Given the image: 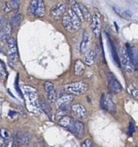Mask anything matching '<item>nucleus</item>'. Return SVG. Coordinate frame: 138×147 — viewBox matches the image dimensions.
<instances>
[{
    "mask_svg": "<svg viewBox=\"0 0 138 147\" xmlns=\"http://www.w3.org/2000/svg\"><path fill=\"white\" fill-rule=\"evenodd\" d=\"M89 86L85 82L79 81L68 83L63 86V89L68 95L80 96L87 91Z\"/></svg>",
    "mask_w": 138,
    "mask_h": 147,
    "instance_id": "nucleus-1",
    "label": "nucleus"
},
{
    "mask_svg": "<svg viewBox=\"0 0 138 147\" xmlns=\"http://www.w3.org/2000/svg\"><path fill=\"white\" fill-rule=\"evenodd\" d=\"M84 128L85 127L83 123L71 118V119H70V122H69L68 125L66 129H67L69 131L71 132L77 139H80L84 136Z\"/></svg>",
    "mask_w": 138,
    "mask_h": 147,
    "instance_id": "nucleus-2",
    "label": "nucleus"
},
{
    "mask_svg": "<svg viewBox=\"0 0 138 147\" xmlns=\"http://www.w3.org/2000/svg\"><path fill=\"white\" fill-rule=\"evenodd\" d=\"M101 107L104 110L108 111L112 114L116 113V106L112 99V96L109 93L103 94L101 97Z\"/></svg>",
    "mask_w": 138,
    "mask_h": 147,
    "instance_id": "nucleus-3",
    "label": "nucleus"
},
{
    "mask_svg": "<svg viewBox=\"0 0 138 147\" xmlns=\"http://www.w3.org/2000/svg\"><path fill=\"white\" fill-rule=\"evenodd\" d=\"M119 55H120V65H122V67L126 72L130 73L132 70V65L129 60V55L127 54L126 48L122 47L119 49Z\"/></svg>",
    "mask_w": 138,
    "mask_h": 147,
    "instance_id": "nucleus-4",
    "label": "nucleus"
},
{
    "mask_svg": "<svg viewBox=\"0 0 138 147\" xmlns=\"http://www.w3.org/2000/svg\"><path fill=\"white\" fill-rule=\"evenodd\" d=\"M108 85H109V90L111 93L114 94H118L122 90V85L120 84L117 79L116 78L114 74L109 73L107 76Z\"/></svg>",
    "mask_w": 138,
    "mask_h": 147,
    "instance_id": "nucleus-5",
    "label": "nucleus"
},
{
    "mask_svg": "<svg viewBox=\"0 0 138 147\" xmlns=\"http://www.w3.org/2000/svg\"><path fill=\"white\" fill-rule=\"evenodd\" d=\"M7 51H8L9 58L13 61L18 60V51H17V42L14 37H10L7 41Z\"/></svg>",
    "mask_w": 138,
    "mask_h": 147,
    "instance_id": "nucleus-6",
    "label": "nucleus"
},
{
    "mask_svg": "<svg viewBox=\"0 0 138 147\" xmlns=\"http://www.w3.org/2000/svg\"><path fill=\"white\" fill-rule=\"evenodd\" d=\"M91 30L94 35L96 37L100 36L101 33V20L100 14L98 12L93 14V17H91Z\"/></svg>",
    "mask_w": 138,
    "mask_h": 147,
    "instance_id": "nucleus-7",
    "label": "nucleus"
},
{
    "mask_svg": "<svg viewBox=\"0 0 138 147\" xmlns=\"http://www.w3.org/2000/svg\"><path fill=\"white\" fill-rule=\"evenodd\" d=\"M66 4L65 2H60L57 4V5L55 6L54 8L50 11L51 17L54 19L55 20H57L60 19V17L64 14L66 12Z\"/></svg>",
    "mask_w": 138,
    "mask_h": 147,
    "instance_id": "nucleus-8",
    "label": "nucleus"
},
{
    "mask_svg": "<svg viewBox=\"0 0 138 147\" xmlns=\"http://www.w3.org/2000/svg\"><path fill=\"white\" fill-rule=\"evenodd\" d=\"M71 111L73 114L76 117L80 119H84L87 118V111L86 108L80 104H74L71 107Z\"/></svg>",
    "mask_w": 138,
    "mask_h": 147,
    "instance_id": "nucleus-9",
    "label": "nucleus"
},
{
    "mask_svg": "<svg viewBox=\"0 0 138 147\" xmlns=\"http://www.w3.org/2000/svg\"><path fill=\"white\" fill-rule=\"evenodd\" d=\"M126 52L129 55L131 63L138 68V50L135 47H131L129 44H126Z\"/></svg>",
    "mask_w": 138,
    "mask_h": 147,
    "instance_id": "nucleus-10",
    "label": "nucleus"
},
{
    "mask_svg": "<svg viewBox=\"0 0 138 147\" xmlns=\"http://www.w3.org/2000/svg\"><path fill=\"white\" fill-rule=\"evenodd\" d=\"M73 100V96L71 95H65V96H61L57 99L55 101V106L57 109L63 107V106H68L70 104V102Z\"/></svg>",
    "mask_w": 138,
    "mask_h": 147,
    "instance_id": "nucleus-11",
    "label": "nucleus"
},
{
    "mask_svg": "<svg viewBox=\"0 0 138 147\" xmlns=\"http://www.w3.org/2000/svg\"><path fill=\"white\" fill-rule=\"evenodd\" d=\"M39 102H40V106L41 109L46 113V115L48 116L49 119L51 120L52 116H53V111H52V109L50 107V104L48 103V102H47V100L45 98H43V96H41L40 98V101Z\"/></svg>",
    "mask_w": 138,
    "mask_h": 147,
    "instance_id": "nucleus-12",
    "label": "nucleus"
},
{
    "mask_svg": "<svg viewBox=\"0 0 138 147\" xmlns=\"http://www.w3.org/2000/svg\"><path fill=\"white\" fill-rule=\"evenodd\" d=\"M89 42H90V38H89V34L86 30H84L83 32V40H82L81 43H80V50L82 54H84L87 52L88 48H89Z\"/></svg>",
    "mask_w": 138,
    "mask_h": 147,
    "instance_id": "nucleus-13",
    "label": "nucleus"
},
{
    "mask_svg": "<svg viewBox=\"0 0 138 147\" xmlns=\"http://www.w3.org/2000/svg\"><path fill=\"white\" fill-rule=\"evenodd\" d=\"M108 42H109V48H110V51H111V54H112V58H113V60L114 61L115 64L116 65L117 67H120V62H119V58L118 57L117 53L116 51V49H115L114 45L113 44V42L112 40H111L110 37L108 35Z\"/></svg>",
    "mask_w": 138,
    "mask_h": 147,
    "instance_id": "nucleus-14",
    "label": "nucleus"
},
{
    "mask_svg": "<svg viewBox=\"0 0 138 147\" xmlns=\"http://www.w3.org/2000/svg\"><path fill=\"white\" fill-rule=\"evenodd\" d=\"M68 15L70 17L74 30H79V28L80 27V25H81L80 19L75 14V13L71 9L68 10Z\"/></svg>",
    "mask_w": 138,
    "mask_h": 147,
    "instance_id": "nucleus-15",
    "label": "nucleus"
},
{
    "mask_svg": "<svg viewBox=\"0 0 138 147\" xmlns=\"http://www.w3.org/2000/svg\"><path fill=\"white\" fill-rule=\"evenodd\" d=\"M86 67H85L84 64L80 60H77L75 63L74 65V73L75 75L77 76H80L83 74Z\"/></svg>",
    "mask_w": 138,
    "mask_h": 147,
    "instance_id": "nucleus-16",
    "label": "nucleus"
},
{
    "mask_svg": "<svg viewBox=\"0 0 138 147\" xmlns=\"http://www.w3.org/2000/svg\"><path fill=\"white\" fill-rule=\"evenodd\" d=\"M23 19V15L22 14H16L11 18L10 22V26L12 29H17L21 24L22 20Z\"/></svg>",
    "mask_w": 138,
    "mask_h": 147,
    "instance_id": "nucleus-17",
    "label": "nucleus"
},
{
    "mask_svg": "<svg viewBox=\"0 0 138 147\" xmlns=\"http://www.w3.org/2000/svg\"><path fill=\"white\" fill-rule=\"evenodd\" d=\"M45 14V6L44 1L42 0H39L37 3V7L33 15L36 17H42Z\"/></svg>",
    "mask_w": 138,
    "mask_h": 147,
    "instance_id": "nucleus-18",
    "label": "nucleus"
},
{
    "mask_svg": "<svg viewBox=\"0 0 138 147\" xmlns=\"http://www.w3.org/2000/svg\"><path fill=\"white\" fill-rule=\"evenodd\" d=\"M17 142L21 146H26L29 144L30 137L27 133H20L16 138Z\"/></svg>",
    "mask_w": 138,
    "mask_h": 147,
    "instance_id": "nucleus-19",
    "label": "nucleus"
},
{
    "mask_svg": "<svg viewBox=\"0 0 138 147\" xmlns=\"http://www.w3.org/2000/svg\"><path fill=\"white\" fill-rule=\"evenodd\" d=\"M78 4L79 9L80 10V12H81L83 18L87 22H90V20H91V16L89 9L86 8V7L84 4H81V3H78Z\"/></svg>",
    "mask_w": 138,
    "mask_h": 147,
    "instance_id": "nucleus-20",
    "label": "nucleus"
},
{
    "mask_svg": "<svg viewBox=\"0 0 138 147\" xmlns=\"http://www.w3.org/2000/svg\"><path fill=\"white\" fill-rule=\"evenodd\" d=\"M62 23H63V25L64 27V28L66 29L67 31L72 32L74 31V29H73V24H72L71 20H70V17L68 15L64 16L62 20Z\"/></svg>",
    "mask_w": 138,
    "mask_h": 147,
    "instance_id": "nucleus-21",
    "label": "nucleus"
},
{
    "mask_svg": "<svg viewBox=\"0 0 138 147\" xmlns=\"http://www.w3.org/2000/svg\"><path fill=\"white\" fill-rule=\"evenodd\" d=\"M12 32V27L9 24L5 27V29L2 30L0 32V37H1L2 41H5V40H8L10 38V34Z\"/></svg>",
    "mask_w": 138,
    "mask_h": 147,
    "instance_id": "nucleus-22",
    "label": "nucleus"
},
{
    "mask_svg": "<svg viewBox=\"0 0 138 147\" xmlns=\"http://www.w3.org/2000/svg\"><path fill=\"white\" fill-rule=\"evenodd\" d=\"M70 6H71V10L75 13L76 16L80 19V20H83V17H82L81 12H80V10L79 9L78 4V2H76V1H70Z\"/></svg>",
    "mask_w": 138,
    "mask_h": 147,
    "instance_id": "nucleus-23",
    "label": "nucleus"
},
{
    "mask_svg": "<svg viewBox=\"0 0 138 147\" xmlns=\"http://www.w3.org/2000/svg\"><path fill=\"white\" fill-rule=\"evenodd\" d=\"M95 60V53L93 50H89L86 54L85 57V63L87 65L91 66L94 63Z\"/></svg>",
    "mask_w": 138,
    "mask_h": 147,
    "instance_id": "nucleus-24",
    "label": "nucleus"
},
{
    "mask_svg": "<svg viewBox=\"0 0 138 147\" xmlns=\"http://www.w3.org/2000/svg\"><path fill=\"white\" fill-rule=\"evenodd\" d=\"M37 3H38V1H32L30 3V5L28 7V13L31 15H33L36 9H37Z\"/></svg>",
    "mask_w": 138,
    "mask_h": 147,
    "instance_id": "nucleus-25",
    "label": "nucleus"
},
{
    "mask_svg": "<svg viewBox=\"0 0 138 147\" xmlns=\"http://www.w3.org/2000/svg\"><path fill=\"white\" fill-rule=\"evenodd\" d=\"M8 25L7 19L5 16H0V32Z\"/></svg>",
    "mask_w": 138,
    "mask_h": 147,
    "instance_id": "nucleus-26",
    "label": "nucleus"
},
{
    "mask_svg": "<svg viewBox=\"0 0 138 147\" xmlns=\"http://www.w3.org/2000/svg\"><path fill=\"white\" fill-rule=\"evenodd\" d=\"M47 97H48V99L50 100V102H52V103L55 102L56 100H57V93H56L55 90L54 89L52 91L47 93Z\"/></svg>",
    "mask_w": 138,
    "mask_h": 147,
    "instance_id": "nucleus-27",
    "label": "nucleus"
},
{
    "mask_svg": "<svg viewBox=\"0 0 138 147\" xmlns=\"http://www.w3.org/2000/svg\"><path fill=\"white\" fill-rule=\"evenodd\" d=\"M44 88L45 90L46 93H49V92L52 91V90H54V85H53V83L50 81H47L44 84Z\"/></svg>",
    "mask_w": 138,
    "mask_h": 147,
    "instance_id": "nucleus-28",
    "label": "nucleus"
},
{
    "mask_svg": "<svg viewBox=\"0 0 138 147\" xmlns=\"http://www.w3.org/2000/svg\"><path fill=\"white\" fill-rule=\"evenodd\" d=\"M0 134H1V137L3 138L4 140V139L7 140V139H9L10 138L9 132L6 129H1V130H0Z\"/></svg>",
    "mask_w": 138,
    "mask_h": 147,
    "instance_id": "nucleus-29",
    "label": "nucleus"
},
{
    "mask_svg": "<svg viewBox=\"0 0 138 147\" xmlns=\"http://www.w3.org/2000/svg\"><path fill=\"white\" fill-rule=\"evenodd\" d=\"M80 147H93L92 142L90 139H86L85 140L83 143L81 144V146Z\"/></svg>",
    "mask_w": 138,
    "mask_h": 147,
    "instance_id": "nucleus-30",
    "label": "nucleus"
},
{
    "mask_svg": "<svg viewBox=\"0 0 138 147\" xmlns=\"http://www.w3.org/2000/svg\"><path fill=\"white\" fill-rule=\"evenodd\" d=\"M10 6L11 7H12L13 9H14L15 10H17L19 9V4H20V2L18 1H11L9 2Z\"/></svg>",
    "mask_w": 138,
    "mask_h": 147,
    "instance_id": "nucleus-31",
    "label": "nucleus"
},
{
    "mask_svg": "<svg viewBox=\"0 0 138 147\" xmlns=\"http://www.w3.org/2000/svg\"><path fill=\"white\" fill-rule=\"evenodd\" d=\"M18 78H19V76H17V78H16V80H15V86H14V88H15V89H16V90H17V93H18L19 94H20V96H21V97L23 98L22 93V92H21V90H20V89L19 88V86H18Z\"/></svg>",
    "mask_w": 138,
    "mask_h": 147,
    "instance_id": "nucleus-32",
    "label": "nucleus"
},
{
    "mask_svg": "<svg viewBox=\"0 0 138 147\" xmlns=\"http://www.w3.org/2000/svg\"><path fill=\"white\" fill-rule=\"evenodd\" d=\"M3 10H4V12H9L12 10V7L8 3L5 2L3 4Z\"/></svg>",
    "mask_w": 138,
    "mask_h": 147,
    "instance_id": "nucleus-33",
    "label": "nucleus"
},
{
    "mask_svg": "<svg viewBox=\"0 0 138 147\" xmlns=\"http://www.w3.org/2000/svg\"><path fill=\"white\" fill-rule=\"evenodd\" d=\"M135 132V126H134V123L132 122L129 123V131H128V134L129 136Z\"/></svg>",
    "mask_w": 138,
    "mask_h": 147,
    "instance_id": "nucleus-34",
    "label": "nucleus"
},
{
    "mask_svg": "<svg viewBox=\"0 0 138 147\" xmlns=\"http://www.w3.org/2000/svg\"><path fill=\"white\" fill-rule=\"evenodd\" d=\"M9 116L11 119H17V116H18V113H17L16 111H12L10 110L9 111Z\"/></svg>",
    "mask_w": 138,
    "mask_h": 147,
    "instance_id": "nucleus-35",
    "label": "nucleus"
},
{
    "mask_svg": "<svg viewBox=\"0 0 138 147\" xmlns=\"http://www.w3.org/2000/svg\"><path fill=\"white\" fill-rule=\"evenodd\" d=\"M124 18H131V14H129L128 11H125L122 12V14H121Z\"/></svg>",
    "mask_w": 138,
    "mask_h": 147,
    "instance_id": "nucleus-36",
    "label": "nucleus"
},
{
    "mask_svg": "<svg viewBox=\"0 0 138 147\" xmlns=\"http://www.w3.org/2000/svg\"><path fill=\"white\" fill-rule=\"evenodd\" d=\"M132 95H133V96L135 98L138 100V88L135 89V90H134L133 91H132Z\"/></svg>",
    "mask_w": 138,
    "mask_h": 147,
    "instance_id": "nucleus-37",
    "label": "nucleus"
},
{
    "mask_svg": "<svg viewBox=\"0 0 138 147\" xmlns=\"http://www.w3.org/2000/svg\"><path fill=\"white\" fill-rule=\"evenodd\" d=\"M3 143H4V139H3V138L1 137V134H0V147L2 146Z\"/></svg>",
    "mask_w": 138,
    "mask_h": 147,
    "instance_id": "nucleus-38",
    "label": "nucleus"
},
{
    "mask_svg": "<svg viewBox=\"0 0 138 147\" xmlns=\"http://www.w3.org/2000/svg\"><path fill=\"white\" fill-rule=\"evenodd\" d=\"M12 147H17V142H14H14H13L12 146Z\"/></svg>",
    "mask_w": 138,
    "mask_h": 147,
    "instance_id": "nucleus-39",
    "label": "nucleus"
},
{
    "mask_svg": "<svg viewBox=\"0 0 138 147\" xmlns=\"http://www.w3.org/2000/svg\"><path fill=\"white\" fill-rule=\"evenodd\" d=\"M136 147H138V144H137V146Z\"/></svg>",
    "mask_w": 138,
    "mask_h": 147,
    "instance_id": "nucleus-40",
    "label": "nucleus"
}]
</instances>
